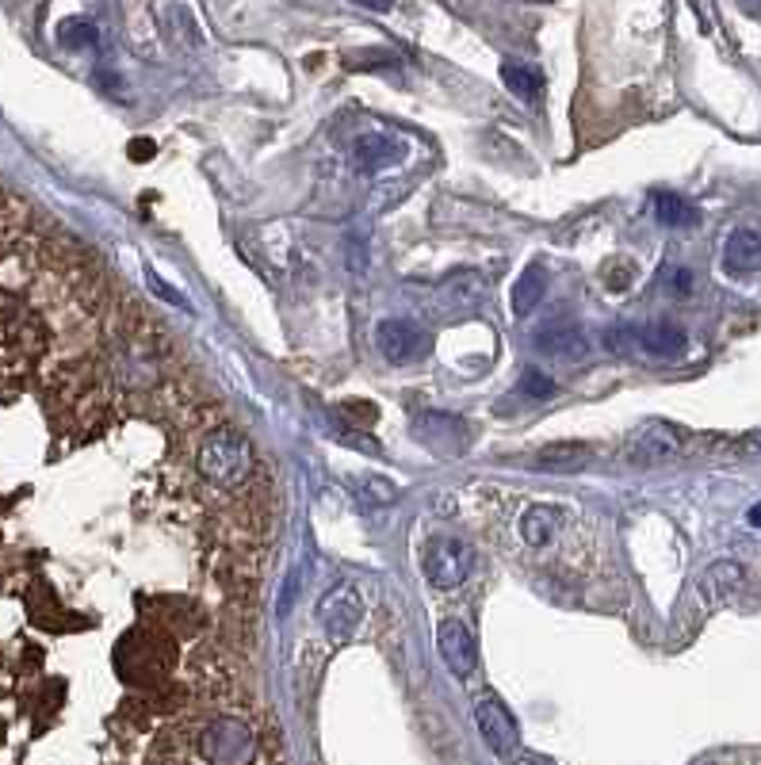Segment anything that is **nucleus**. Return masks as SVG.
<instances>
[{
  "mask_svg": "<svg viewBox=\"0 0 761 765\" xmlns=\"http://www.w3.org/2000/svg\"><path fill=\"white\" fill-rule=\"evenodd\" d=\"M199 471L219 486L245 483L253 471V451H249V444H245V436H237V433L207 436L199 448Z\"/></svg>",
  "mask_w": 761,
  "mask_h": 765,
  "instance_id": "obj_1",
  "label": "nucleus"
},
{
  "mask_svg": "<svg viewBox=\"0 0 761 765\" xmlns=\"http://www.w3.org/2000/svg\"><path fill=\"white\" fill-rule=\"evenodd\" d=\"M425 578L437 589H455L470 578V566H475V556L463 540L455 536H437V540L425 544Z\"/></svg>",
  "mask_w": 761,
  "mask_h": 765,
  "instance_id": "obj_2",
  "label": "nucleus"
},
{
  "mask_svg": "<svg viewBox=\"0 0 761 765\" xmlns=\"http://www.w3.org/2000/svg\"><path fill=\"white\" fill-rule=\"evenodd\" d=\"M475 724H478V735L487 739V747L494 750L498 757H513L520 750L517 719H513V712L505 709L494 693H482L475 701Z\"/></svg>",
  "mask_w": 761,
  "mask_h": 765,
  "instance_id": "obj_3",
  "label": "nucleus"
},
{
  "mask_svg": "<svg viewBox=\"0 0 761 765\" xmlns=\"http://www.w3.org/2000/svg\"><path fill=\"white\" fill-rule=\"evenodd\" d=\"M375 348L390 364H413L429 353V333L417 322H410V318H383L375 326Z\"/></svg>",
  "mask_w": 761,
  "mask_h": 765,
  "instance_id": "obj_4",
  "label": "nucleus"
},
{
  "mask_svg": "<svg viewBox=\"0 0 761 765\" xmlns=\"http://www.w3.org/2000/svg\"><path fill=\"white\" fill-rule=\"evenodd\" d=\"M318 621H322V628L330 632L333 639H349L352 632L360 628V621H364V597H360L357 586H337L330 589V594L318 601Z\"/></svg>",
  "mask_w": 761,
  "mask_h": 765,
  "instance_id": "obj_5",
  "label": "nucleus"
},
{
  "mask_svg": "<svg viewBox=\"0 0 761 765\" xmlns=\"http://www.w3.org/2000/svg\"><path fill=\"white\" fill-rule=\"evenodd\" d=\"M685 448V433L678 425H666V421H647L640 433L628 444V459L632 463H658V459H670L673 451Z\"/></svg>",
  "mask_w": 761,
  "mask_h": 765,
  "instance_id": "obj_6",
  "label": "nucleus"
},
{
  "mask_svg": "<svg viewBox=\"0 0 761 765\" xmlns=\"http://www.w3.org/2000/svg\"><path fill=\"white\" fill-rule=\"evenodd\" d=\"M437 651L444 659V666L452 670L455 677H470L478 666V647H475V636L463 628V621H440L437 628Z\"/></svg>",
  "mask_w": 761,
  "mask_h": 765,
  "instance_id": "obj_7",
  "label": "nucleus"
},
{
  "mask_svg": "<svg viewBox=\"0 0 761 765\" xmlns=\"http://www.w3.org/2000/svg\"><path fill=\"white\" fill-rule=\"evenodd\" d=\"M532 345L547 356H559V360H582L590 353V341H585L582 326L567 322V318H555V322H543L532 333Z\"/></svg>",
  "mask_w": 761,
  "mask_h": 765,
  "instance_id": "obj_8",
  "label": "nucleus"
},
{
  "mask_svg": "<svg viewBox=\"0 0 761 765\" xmlns=\"http://www.w3.org/2000/svg\"><path fill=\"white\" fill-rule=\"evenodd\" d=\"M413 433L425 448H433L437 456H460L463 451V421L448 418V413L425 410L413 418Z\"/></svg>",
  "mask_w": 761,
  "mask_h": 765,
  "instance_id": "obj_9",
  "label": "nucleus"
},
{
  "mask_svg": "<svg viewBox=\"0 0 761 765\" xmlns=\"http://www.w3.org/2000/svg\"><path fill=\"white\" fill-rule=\"evenodd\" d=\"M203 750H207V757H211L215 765H242V762H249V754H253V735L245 731L242 724H234V719H222V724H215L211 731H207Z\"/></svg>",
  "mask_w": 761,
  "mask_h": 765,
  "instance_id": "obj_10",
  "label": "nucleus"
},
{
  "mask_svg": "<svg viewBox=\"0 0 761 765\" xmlns=\"http://www.w3.org/2000/svg\"><path fill=\"white\" fill-rule=\"evenodd\" d=\"M405 150H410V145H405L402 138H395V135H364L357 142V150H352V157H357V169L383 173V169L402 165Z\"/></svg>",
  "mask_w": 761,
  "mask_h": 765,
  "instance_id": "obj_11",
  "label": "nucleus"
},
{
  "mask_svg": "<svg viewBox=\"0 0 761 765\" xmlns=\"http://www.w3.org/2000/svg\"><path fill=\"white\" fill-rule=\"evenodd\" d=\"M743 582H746V571L738 563H715L700 574L697 597L705 604H720V601H727V597H735V589H743Z\"/></svg>",
  "mask_w": 761,
  "mask_h": 765,
  "instance_id": "obj_12",
  "label": "nucleus"
},
{
  "mask_svg": "<svg viewBox=\"0 0 761 765\" xmlns=\"http://www.w3.org/2000/svg\"><path fill=\"white\" fill-rule=\"evenodd\" d=\"M723 265L727 272L735 276H746V272H758L761 268V238L753 230H735L723 245Z\"/></svg>",
  "mask_w": 761,
  "mask_h": 765,
  "instance_id": "obj_13",
  "label": "nucleus"
},
{
  "mask_svg": "<svg viewBox=\"0 0 761 765\" xmlns=\"http://www.w3.org/2000/svg\"><path fill=\"white\" fill-rule=\"evenodd\" d=\"M543 295H547V272L540 265H528L513 283V315L528 318L543 303Z\"/></svg>",
  "mask_w": 761,
  "mask_h": 765,
  "instance_id": "obj_14",
  "label": "nucleus"
},
{
  "mask_svg": "<svg viewBox=\"0 0 761 765\" xmlns=\"http://www.w3.org/2000/svg\"><path fill=\"white\" fill-rule=\"evenodd\" d=\"M640 345L647 348L650 356H662V360H678V356L685 353L688 337L678 330V326L658 322V326H647V330L640 333Z\"/></svg>",
  "mask_w": 761,
  "mask_h": 765,
  "instance_id": "obj_15",
  "label": "nucleus"
},
{
  "mask_svg": "<svg viewBox=\"0 0 761 765\" xmlns=\"http://www.w3.org/2000/svg\"><path fill=\"white\" fill-rule=\"evenodd\" d=\"M563 513L551 506H532L525 517H520V536H525V544H532V548H547L551 536H555V528H559Z\"/></svg>",
  "mask_w": 761,
  "mask_h": 765,
  "instance_id": "obj_16",
  "label": "nucleus"
},
{
  "mask_svg": "<svg viewBox=\"0 0 761 765\" xmlns=\"http://www.w3.org/2000/svg\"><path fill=\"white\" fill-rule=\"evenodd\" d=\"M502 81L510 85V92L525 104H536L543 92V73L536 65H525V62H505L502 65Z\"/></svg>",
  "mask_w": 761,
  "mask_h": 765,
  "instance_id": "obj_17",
  "label": "nucleus"
},
{
  "mask_svg": "<svg viewBox=\"0 0 761 765\" xmlns=\"http://www.w3.org/2000/svg\"><path fill=\"white\" fill-rule=\"evenodd\" d=\"M585 459H590V448H585V444H551V448H543L532 463H536V471H582Z\"/></svg>",
  "mask_w": 761,
  "mask_h": 765,
  "instance_id": "obj_18",
  "label": "nucleus"
},
{
  "mask_svg": "<svg viewBox=\"0 0 761 765\" xmlns=\"http://www.w3.org/2000/svg\"><path fill=\"white\" fill-rule=\"evenodd\" d=\"M444 295L452 298L455 306L470 310V306H478L482 298H487V280H482L478 272H455L452 280L444 283Z\"/></svg>",
  "mask_w": 761,
  "mask_h": 765,
  "instance_id": "obj_19",
  "label": "nucleus"
},
{
  "mask_svg": "<svg viewBox=\"0 0 761 765\" xmlns=\"http://www.w3.org/2000/svg\"><path fill=\"white\" fill-rule=\"evenodd\" d=\"M655 215L662 226H693L697 222V211L688 207L678 192H658L655 195Z\"/></svg>",
  "mask_w": 761,
  "mask_h": 765,
  "instance_id": "obj_20",
  "label": "nucleus"
},
{
  "mask_svg": "<svg viewBox=\"0 0 761 765\" xmlns=\"http://www.w3.org/2000/svg\"><path fill=\"white\" fill-rule=\"evenodd\" d=\"M520 395L532 398V403H540V398H551V395H555V383H551L547 371L525 368V371H520Z\"/></svg>",
  "mask_w": 761,
  "mask_h": 765,
  "instance_id": "obj_21",
  "label": "nucleus"
},
{
  "mask_svg": "<svg viewBox=\"0 0 761 765\" xmlns=\"http://www.w3.org/2000/svg\"><path fill=\"white\" fill-rule=\"evenodd\" d=\"M395 498H398L395 483H387V479H364V490H360L364 506H390Z\"/></svg>",
  "mask_w": 761,
  "mask_h": 765,
  "instance_id": "obj_22",
  "label": "nucleus"
},
{
  "mask_svg": "<svg viewBox=\"0 0 761 765\" xmlns=\"http://www.w3.org/2000/svg\"><path fill=\"white\" fill-rule=\"evenodd\" d=\"M146 280H150V291H154V295H157V298H165V303L180 306V310H192V306H188V298H184V295H180V291H177V288H169V283H165V280H162V276H157V272H154V268H150V272H146Z\"/></svg>",
  "mask_w": 761,
  "mask_h": 765,
  "instance_id": "obj_23",
  "label": "nucleus"
},
{
  "mask_svg": "<svg viewBox=\"0 0 761 765\" xmlns=\"http://www.w3.org/2000/svg\"><path fill=\"white\" fill-rule=\"evenodd\" d=\"M62 39L69 42V47H92V42H96V31H92L89 24H65Z\"/></svg>",
  "mask_w": 761,
  "mask_h": 765,
  "instance_id": "obj_24",
  "label": "nucleus"
},
{
  "mask_svg": "<svg viewBox=\"0 0 761 765\" xmlns=\"http://www.w3.org/2000/svg\"><path fill=\"white\" fill-rule=\"evenodd\" d=\"M154 150H157V145L150 142V138H134V142H130V157H134V162H150V157H154Z\"/></svg>",
  "mask_w": 761,
  "mask_h": 765,
  "instance_id": "obj_25",
  "label": "nucleus"
},
{
  "mask_svg": "<svg viewBox=\"0 0 761 765\" xmlns=\"http://www.w3.org/2000/svg\"><path fill=\"white\" fill-rule=\"evenodd\" d=\"M340 410L349 413V418H360V421H375V410H372V403H345Z\"/></svg>",
  "mask_w": 761,
  "mask_h": 765,
  "instance_id": "obj_26",
  "label": "nucleus"
},
{
  "mask_svg": "<svg viewBox=\"0 0 761 765\" xmlns=\"http://www.w3.org/2000/svg\"><path fill=\"white\" fill-rule=\"evenodd\" d=\"M693 272H685V268H678V272H673V295H688V291H693Z\"/></svg>",
  "mask_w": 761,
  "mask_h": 765,
  "instance_id": "obj_27",
  "label": "nucleus"
},
{
  "mask_svg": "<svg viewBox=\"0 0 761 765\" xmlns=\"http://www.w3.org/2000/svg\"><path fill=\"white\" fill-rule=\"evenodd\" d=\"M510 765H555L551 757H543V754H528V750H517V754L510 757Z\"/></svg>",
  "mask_w": 761,
  "mask_h": 765,
  "instance_id": "obj_28",
  "label": "nucleus"
},
{
  "mask_svg": "<svg viewBox=\"0 0 761 765\" xmlns=\"http://www.w3.org/2000/svg\"><path fill=\"white\" fill-rule=\"evenodd\" d=\"M360 9H367V12H390L395 9V0H357Z\"/></svg>",
  "mask_w": 761,
  "mask_h": 765,
  "instance_id": "obj_29",
  "label": "nucleus"
},
{
  "mask_svg": "<svg viewBox=\"0 0 761 765\" xmlns=\"http://www.w3.org/2000/svg\"><path fill=\"white\" fill-rule=\"evenodd\" d=\"M746 521H750L753 528H761V506H753L750 513H746Z\"/></svg>",
  "mask_w": 761,
  "mask_h": 765,
  "instance_id": "obj_30",
  "label": "nucleus"
}]
</instances>
